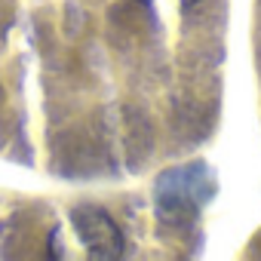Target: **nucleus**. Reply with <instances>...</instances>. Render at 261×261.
I'll list each match as a JSON object with an SVG mask.
<instances>
[{"label":"nucleus","mask_w":261,"mask_h":261,"mask_svg":"<svg viewBox=\"0 0 261 261\" xmlns=\"http://www.w3.org/2000/svg\"><path fill=\"white\" fill-rule=\"evenodd\" d=\"M71 224H74V233L83 243V249H86L89 258H98V261H117V258H123L126 237H123L120 224L101 206H92V203L74 206L71 209Z\"/></svg>","instance_id":"f257e3e1"},{"label":"nucleus","mask_w":261,"mask_h":261,"mask_svg":"<svg viewBox=\"0 0 261 261\" xmlns=\"http://www.w3.org/2000/svg\"><path fill=\"white\" fill-rule=\"evenodd\" d=\"M203 178H209V172H203V166L169 169L157 181V206H160V212H169V215L194 212L200 206V200H206L209 191H212V185L200 188Z\"/></svg>","instance_id":"f03ea898"},{"label":"nucleus","mask_w":261,"mask_h":261,"mask_svg":"<svg viewBox=\"0 0 261 261\" xmlns=\"http://www.w3.org/2000/svg\"><path fill=\"white\" fill-rule=\"evenodd\" d=\"M197 4H200V0H181V7H185V10H191V7H197Z\"/></svg>","instance_id":"7ed1b4c3"},{"label":"nucleus","mask_w":261,"mask_h":261,"mask_svg":"<svg viewBox=\"0 0 261 261\" xmlns=\"http://www.w3.org/2000/svg\"><path fill=\"white\" fill-rule=\"evenodd\" d=\"M0 95H4V89H0Z\"/></svg>","instance_id":"20e7f679"},{"label":"nucleus","mask_w":261,"mask_h":261,"mask_svg":"<svg viewBox=\"0 0 261 261\" xmlns=\"http://www.w3.org/2000/svg\"><path fill=\"white\" fill-rule=\"evenodd\" d=\"M145 4H148V0H145Z\"/></svg>","instance_id":"39448f33"}]
</instances>
